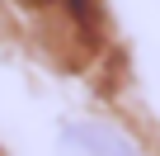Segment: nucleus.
<instances>
[{"instance_id": "nucleus-1", "label": "nucleus", "mask_w": 160, "mask_h": 156, "mask_svg": "<svg viewBox=\"0 0 160 156\" xmlns=\"http://www.w3.org/2000/svg\"><path fill=\"white\" fill-rule=\"evenodd\" d=\"M61 156H141V147L113 123H71L61 132Z\"/></svg>"}]
</instances>
